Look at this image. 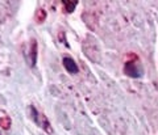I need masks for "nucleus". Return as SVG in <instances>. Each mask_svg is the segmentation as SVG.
Masks as SVG:
<instances>
[{
  "label": "nucleus",
  "instance_id": "nucleus-1",
  "mask_svg": "<svg viewBox=\"0 0 158 135\" xmlns=\"http://www.w3.org/2000/svg\"><path fill=\"white\" fill-rule=\"evenodd\" d=\"M124 72L127 76L129 77H133V79H138L142 76V73H144V69H142L141 64L138 62H127L124 64Z\"/></svg>",
  "mask_w": 158,
  "mask_h": 135
},
{
  "label": "nucleus",
  "instance_id": "nucleus-2",
  "mask_svg": "<svg viewBox=\"0 0 158 135\" xmlns=\"http://www.w3.org/2000/svg\"><path fill=\"white\" fill-rule=\"evenodd\" d=\"M63 67L66 68V71H69L70 73H77L79 71V68H78V64L73 61L71 58H69V57H65L63 58Z\"/></svg>",
  "mask_w": 158,
  "mask_h": 135
},
{
  "label": "nucleus",
  "instance_id": "nucleus-3",
  "mask_svg": "<svg viewBox=\"0 0 158 135\" xmlns=\"http://www.w3.org/2000/svg\"><path fill=\"white\" fill-rule=\"evenodd\" d=\"M62 4H63V7H65L66 12L71 13V12H74V9L77 8L78 2H62Z\"/></svg>",
  "mask_w": 158,
  "mask_h": 135
},
{
  "label": "nucleus",
  "instance_id": "nucleus-4",
  "mask_svg": "<svg viewBox=\"0 0 158 135\" xmlns=\"http://www.w3.org/2000/svg\"><path fill=\"white\" fill-rule=\"evenodd\" d=\"M31 53H32V66H34V63H36V57H37V45H36V42L32 43Z\"/></svg>",
  "mask_w": 158,
  "mask_h": 135
}]
</instances>
